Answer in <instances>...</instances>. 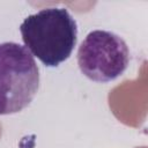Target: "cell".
I'll use <instances>...</instances> for the list:
<instances>
[{
	"instance_id": "7a4b0ae2",
	"label": "cell",
	"mask_w": 148,
	"mask_h": 148,
	"mask_svg": "<svg viewBox=\"0 0 148 148\" xmlns=\"http://www.w3.org/2000/svg\"><path fill=\"white\" fill-rule=\"evenodd\" d=\"M39 87L34 56L18 43H0V116L22 111Z\"/></svg>"
},
{
	"instance_id": "6da1fadb",
	"label": "cell",
	"mask_w": 148,
	"mask_h": 148,
	"mask_svg": "<svg viewBox=\"0 0 148 148\" xmlns=\"http://www.w3.org/2000/svg\"><path fill=\"white\" fill-rule=\"evenodd\" d=\"M28 51L47 67L67 60L76 44V21L66 8L50 7L27 16L20 25Z\"/></svg>"
},
{
	"instance_id": "3957f363",
	"label": "cell",
	"mask_w": 148,
	"mask_h": 148,
	"mask_svg": "<svg viewBox=\"0 0 148 148\" xmlns=\"http://www.w3.org/2000/svg\"><path fill=\"white\" fill-rule=\"evenodd\" d=\"M130 64L126 42L108 30L90 31L77 50L81 73L95 82H110L120 76Z\"/></svg>"
}]
</instances>
